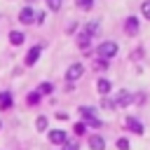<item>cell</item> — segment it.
I'll list each match as a JSON object with an SVG mask.
<instances>
[{"mask_svg": "<svg viewBox=\"0 0 150 150\" xmlns=\"http://www.w3.org/2000/svg\"><path fill=\"white\" fill-rule=\"evenodd\" d=\"M52 89H54V87H52L49 82H45V84H40V87H38V94H49Z\"/></svg>", "mask_w": 150, "mask_h": 150, "instance_id": "obj_17", "label": "cell"}, {"mask_svg": "<svg viewBox=\"0 0 150 150\" xmlns=\"http://www.w3.org/2000/svg\"><path fill=\"white\" fill-rule=\"evenodd\" d=\"M103 68H105V61H101V59L94 61V70H103Z\"/></svg>", "mask_w": 150, "mask_h": 150, "instance_id": "obj_24", "label": "cell"}, {"mask_svg": "<svg viewBox=\"0 0 150 150\" xmlns=\"http://www.w3.org/2000/svg\"><path fill=\"white\" fill-rule=\"evenodd\" d=\"M80 115H82V117H84V122H89L91 127H101V120L96 117V110H94V108L82 105V108H80Z\"/></svg>", "mask_w": 150, "mask_h": 150, "instance_id": "obj_3", "label": "cell"}, {"mask_svg": "<svg viewBox=\"0 0 150 150\" xmlns=\"http://www.w3.org/2000/svg\"><path fill=\"white\" fill-rule=\"evenodd\" d=\"M19 21H21V23H33V21H35V12H33L30 7H23V9L19 12Z\"/></svg>", "mask_w": 150, "mask_h": 150, "instance_id": "obj_5", "label": "cell"}, {"mask_svg": "<svg viewBox=\"0 0 150 150\" xmlns=\"http://www.w3.org/2000/svg\"><path fill=\"white\" fill-rule=\"evenodd\" d=\"M28 2H33V0H28Z\"/></svg>", "mask_w": 150, "mask_h": 150, "instance_id": "obj_26", "label": "cell"}, {"mask_svg": "<svg viewBox=\"0 0 150 150\" xmlns=\"http://www.w3.org/2000/svg\"><path fill=\"white\" fill-rule=\"evenodd\" d=\"M87 45H89V35L82 33V35H80V47H87Z\"/></svg>", "mask_w": 150, "mask_h": 150, "instance_id": "obj_23", "label": "cell"}, {"mask_svg": "<svg viewBox=\"0 0 150 150\" xmlns=\"http://www.w3.org/2000/svg\"><path fill=\"white\" fill-rule=\"evenodd\" d=\"M89 148H91V150H103V148H105V141H103L98 134H94V136H89Z\"/></svg>", "mask_w": 150, "mask_h": 150, "instance_id": "obj_7", "label": "cell"}, {"mask_svg": "<svg viewBox=\"0 0 150 150\" xmlns=\"http://www.w3.org/2000/svg\"><path fill=\"white\" fill-rule=\"evenodd\" d=\"M96 89H98V94H103V96H108V94H110V82H108V80H98V84H96Z\"/></svg>", "mask_w": 150, "mask_h": 150, "instance_id": "obj_11", "label": "cell"}, {"mask_svg": "<svg viewBox=\"0 0 150 150\" xmlns=\"http://www.w3.org/2000/svg\"><path fill=\"white\" fill-rule=\"evenodd\" d=\"M47 5H49V9H54V12H56V9L61 7V0H47Z\"/></svg>", "mask_w": 150, "mask_h": 150, "instance_id": "obj_22", "label": "cell"}, {"mask_svg": "<svg viewBox=\"0 0 150 150\" xmlns=\"http://www.w3.org/2000/svg\"><path fill=\"white\" fill-rule=\"evenodd\" d=\"M96 30H98V23H96V21H89V23H87V28H84V35H89V38H91Z\"/></svg>", "mask_w": 150, "mask_h": 150, "instance_id": "obj_13", "label": "cell"}, {"mask_svg": "<svg viewBox=\"0 0 150 150\" xmlns=\"http://www.w3.org/2000/svg\"><path fill=\"white\" fill-rule=\"evenodd\" d=\"M82 73H84V66H82V63H73V66L66 70V77H68L70 82H75V80L82 77Z\"/></svg>", "mask_w": 150, "mask_h": 150, "instance_id": "obj_4", "label": "cell"}, {"mask_svg": "<svg viewBox=\"0 0 150 150\" xmlns=\"http://www.w3.org/2000/svg\"><path fill=\"white\" fill-rule=\"evenodd\" d=\"M38 59H40V47H30L26 54V66H33Z\"/></svg>", "mask_w": 150, "mask_h": 150, "instance_id": "obj_9", "label": "cell"}, {"mask_svg": "<svg viewBox=\"0 0 150 150\" xmlns=\"http://www.w3.org/2000/svg\"><path fill=\"white\" fill-rule=\"evenodd\" d=\"M110 101H112V108H124V105H129V103L134 101V96H131L129 91H124V89H122V91H117Z\"/></svg>", "mask_w": 150, "mask_h": 150, "instance_id": "obj_2", "label": "cell"}, {"mask_svg": "<svg viewBox=\"0 0 150 150\" xmlns=\"http://www.w3.org/2000/svg\"><path fill=\"white\" fill-rule=\"evenodd\" d=\"M117 148H120V150H129V141H127V138H120V141H117Z\"/></svg>", "mask_w": 150, "mask_h": 150, "instance_id": "obj_21", "label": "cell"}, {"mask_svg": "<svg viewBox=\"0 0 150 150\" xmlns=\"http://www.w3.org/2000/svg\"><path fill=\"white\" fill-rule=\"evenodd\" d=\"M115 54H117V42H112V40L101 42V45L96 47V56H98L101 61H110Z\"/></svg>", "mask_w": 150, "mask_h": 150, "instance_id": "obj_1", "label": "cell"}, {"mask_svg": "<svg viewBox=\"0 0 150 150\" xmlns=\"http://www.w3.org/2000/svg\"><path fill=\"white\" fill-rule=\"evenodd\" d=\"M23 38H26V35H23V33H19V30H12V33H9V42H12V45H21V42H23Z\"/></svg>", "mask_w": 150, "mask_h": 150, "instance_id": "obj_12", "label": "cell"}, {"mask_svg": "<svg viewBox=\"0 0 150 150\" xmlns=\"http://www.w3.org/2000/svg\"><path fill=\"white\" fill-rule=\"evenodd\" d=\"M26 101H28V105H33V103H38V101H40V94H38V91H33V94H30Z\"/></svg>", "mask_w": 150, "mask_h": 150, "instance_id": "obj_19", "label": "cell"}, {"mask_svg": "<svg viewBox=\"0 0 150 150\" xmlns=\"http://www.w3.org/2000/svg\"><path fill=\"white\" fill-rule=\"evenodd\" d=\"M75 5L82 7V9H91L94 7V0H75Z\"/></svg>", "mask_w": 150, "mask_h": 150, "instance_id": "obj_16", "label": "cell"}, {"mask_svg": "<svg viewBox=\"0 0 150 150\" xmlns=\"http://www.w3.org/2000/svg\"><path fill=\"white\" fill-rule=\"evenodd\" d=\"M127 127H129L134 134H143V124H141L138 120H134V117H127Z\"/></svg>", "mask_w": 150, "mask_h": 150, "instance_id": "obj_10", "label": "cell"}, {"mask_svg": "<svg viewBox=\"0 0 150 150\" xmlns=\"http://www.w3.org/2000/svg\"><path fill=\"white\" fill-rule=\"evenodd\" d=\"M49 141H52L54 145H59V143H66V131H61V129H54V131H49Z\"/></svg>", "mask_w": 150, "mask_h": 150, "instance_id": "obj_6", "label": "cell"}, {"mask_svg": "<svg viewBox=\"0 0 150 150\" xmlns=\"http://www.w3.org/2000/svg\"><path fill=\"white\" fill-rule=\"evenodd\" d=\"M84 129H87V127H84V124H82V122H77V124H75V127H73V131H75V134H77V136H82V134H84Z\"/></svg>", "mask_w": 150, "mask_h": 150, "instance_id": "obj_20", "label": "cell"}, {"mask_svg": "<svg viewBox=\"0 0 150 150\" xmlns=\"http://www.w3.org/2000/svg\"><path fill=\"white\" fill-rule=\"evenodd\" d=\"M0 105H2V108H9V105H12V98H9V94H7V91H5V94H0Z\"/></svg>", "mask_w": 150, "mask_h": 150, "instance_id": "obj_15", "label": "cell"}, {"mask_svg": "<svg viewBox=\"0 0 150 150\" xmlns=\"http://www.w3.org/2000/svg\"><path fill=\"white\" fill-rule=\"evenodd\" d=\"M124 30H127L129 35H136V33H138V19L129 16V19H127V23H124Z\"/></svg>", "mask_w": 150, "mask_h": 150, "instance_id": "obj_8", "label": "cell"}, {"mask_svg": "<svg viewBox=\"0 0 150 150\" xmlns=\"http://www.w3.org/2000/svg\"><path fill=\"white\" fill-rule=\"evenodd\" d=\"M66 150H77V143H66Z\"/></svg>", "mask_w": 150, "mask_h": 150, "instance_id": "obj_25", "label": "cell"}, {"mask_svg": "<svg viewBox=\"0 0 150 150\" xmlns=\"http://www.w3.org/2000/svg\"><path fill=\"white\" fill-rule=\"evenodd\" d=\"M141 12H143V16H145V19H150V0H145V2L141 5Z\"/></svg>", "mask_w": 150, "mask_h": 150, "instance_id": "obj_18", "label": "cell"}, {"mask_svg": "<svg viewBox=\"0 0 150 150\" xmlns=\"http://www.w3.org/2000/svg\"><path fill=\"white\" fill-rule=\"evenodd\" d=\"M35 129H38V131H45V129H47V117H38V120H35Z\"/></svg>", "mask_w": 150, "mask_h": 150, "instance_id": "obj_14", "label": "cell"}]
</instances>
